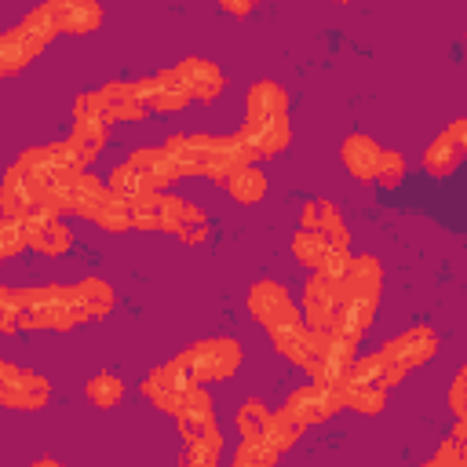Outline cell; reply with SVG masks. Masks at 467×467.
Here are the masks:
<instances>
[{"mask_svg": "<svg viewBox=\"0 0 467 467\" xmlns=\"http://www.w3.org/2000/svg\"><path fill=\"white\" fill-rule=\"evenodd\" d=\"M80 317L73 285H44V288H26L22 292V328H51V332H69Z\"/></svg>", "mask_w": 467, "mask_h": 467, "instance_id": "obj_1", "label": "cell"}, {"mask_svg": "<svg viewBox=\"0 0 467 467\" xmlns=\"http://www.w3.org/2000/svg\"><path fill=\"white\" fill-rule=\"evenodd\" d=\"M438 350V336L431 325H412L409 332L387 339L379 347V358H383V372H387V387H398L412 368H420L423 361H431Z\"/></svg>", "mask_w": 467, "mask_h": 467, "instance_id": "obj_2", "label": "cell"}, {"mask_svg": "<svg viewBox=\"0 0 467 467\" xmlns=\"http://www.w3.org/2000/svg\"><path fill=\"white\" fill-rule=\"evenodd\" d=\"M354 350H358V343L343 339L339 332H310V354H306L303 368L314 376V383L343 390V383H347V376L358 361Z\"/></svg>", "mask_w": 467, "mask_h": 467, "instance_id": "obj_3", "label": "cell"}, {"mask_svg": "<svg viewBox=\"0 0 467 467\" xmlns=\"http://www.w3.org/2000/svg\"><path fill=\"white\" fill-rule=\"evenodd\" d=\"M175 423H179V434H182L186 449H197V452H208V456L219 460V452H223V431H219V423H215L212 394H208L204 387H197V390L186 398V405L179 409Z\"/></svg>", "mask_w": 467, "mask_h": 467, "instance_id": "obj_4", "label": "cell"}, {"mask_svg": "<svg viewBox=\"0 0 467 467\" xmlns=\"http://www.w3.org/2000/svg\"><path fill=\"white\" fill-rule=\"evenodd\" d=\"M197 387H201V383L193 379V372H190V365L182 361V354L171 358V361H161V365L150 368L146 379H142V394H146L161 412H171V416H179V409L186 405V398H190Z\"/></svg>", "mask_w": 467, "mask_h": 467, "instance_id": "obj_5", "label": "cell"}, {"mask_svg": "<svg viewBox=\"0 0 467 467\" xmlns=\"http://www.w3.org/2000/svg\"><path fill=\"white\" fill-rule=\"evenodd\" d=\"M190 142H193V157H197L201 175H208L215 182H226L234 171L252 164L241 135H201V131H193Z\"/></svg>", "mask_w": 467, "mask_h": 467, "instance_id": "obj_6", "label": "cell"}, {"mask_svg": "<svg viewBox=\"0 0 467 467\" xmlns=\"http://www.w3.org/2000/svg\"><path fill=\"white\" fill-rule=\"evenodd\" d=\"M241 343L234 336H208L197 339L182 350V361L190 365L197 383H212V379H226L230 372L241 368Z\"/></svg>", "mask_w": 467, "mask_h": 467, "instance_id": "obj_7", "label": "cell"}, {"mask_svg": "<svg viewBox=\"0 0 467 467\" xmlns=\"http://www.w3.org/2000/svg\"><path fill=\"white\" fill-rule=\"evenodd\" d=\"M248 314L274 336V332H281V328H292V325H303V310L292 303V296H288V288L281 285V281H270V277H263V281H255L252 288H248Z\"/></svg>", "mask_w": 467, "mask_h": 467, "instance_id": "obj_8", "label": "cell"}, {"mask_svg": "<svg viewBox=\"0 0 467 467\" xmlns=\"http://www.w3.org/2000/svg\"><path fill=\"white\" fill-rule=\"evenodd\" d=\"M51 398V387L40 372L18 368L15 361H0V401L18 412H36Z\"/></svg>", "mask_w": 467, "mask_h": 467, "instance_id": "obj_9", "label": "cell"}, {"mask_svg": "<svg viewBox=\"0 0 467 467\" xmlns=\"http://www.w3.org/2000/svg\"><path fill=\"white\" fill-rule=\"evenodd\" d=\"M343 409V390L339 387H325V383H306V387H296L288 398H285V409L296 423L310 427V423H325L328 416H336Z\"/></svg>", "mask_w": 467, "mask_h": 467, "instance_id": "obj_10", "label": "cell"}, {"mask_svg": "<svg viewBox=\"0 0 467 467\" xmlns=\"http://www.w3.org/2000/svg\"><path fill=\"white\" fill-rule=\"evenodd\" d=\"M339 281H328L321 274H314L306 285H303V321L310 332H332L336 325V314H339Z\"/></svg>", "mask_w": 467, "mask_h": 467, "instance_id": "obj_11", "label": "cell"}, {"mask_svg": "<svg viewBox=\"0 0 467 467\" xmlns=\"http://www.w3.org/2000/svg\"><path fill=\"white\" fill-rule=\"evenodd\" d=\"M237 135H241V142H244V150L255 164L263 157H277L288 146L292 128H288V120H244Z\"/></svg>", "mask_w": 467, "mask_h": 467, "instance_id": "obj_12", "label": "cell"}, {"mask_svg": "<svg viewBox=\"0 0 467 467\" xmlns=\"http://www.w3.org/2000/svg\"><path fill=\"white\" fill-rule=\"evenodd\" d=\"M383 292V266L372 255H350V270L339 281L343 299H361V303H379Z\"/></svg>", "mask_w": 467, "mask_h": 467, "instance_id": "obj_13", "label": "cell"}, {"mask_svg": "<svg viewBox=\"0 0 467 467\" xmlns=\"http://www.w3.org/2000/svg\"><path fill=\"white\" fill-rule=\"evenodd\" d=\"M0 208H4V219H29L36 208H40V186L29 182L18 164H11L4 171V186H0Z\"/></svg>", "mask_w": 467, "mask_h": 467, "instance_id": "obj_14", "label": "cell"}, {"mask_svg": "<svg viewBox=\"0 0 467 467\" xmlns=\"http://www.w3.org/2000/svg\"><path fill=\"white\" fill-rule=\"evenodd\" d=\"M379 157H383L379 142H376L372 135H365V131H350V135L343 139V146H339L343 168H347L354 179H361V182H376Z\"/></svg>", "mask_w": 467, "mask_h": 467, "instance_id": "obj_15", "label": "cell"}, {"mask_svg": "<svg viewBox=\"0 0 467 467\" xmlns=\"http://www.w3.org/2000/svg\"><path fill=\"white\" fill-rule=\"evenodd\" d=\"M244 120H288V95L274 80H255L244 95Z\"/></svg>", "mask_w": 467, "mask_h": 467, "instance_id": "obj_16", "label": "cell"}, {"mask_svg": "<svg viewBox=\"0 0 467 467\" xmlns=\"http://www.w3.org/2000/svg\"><path fill=\"white\" fill-rule=\"evenodd\" d=\"M128 164L139 171V179H142V186L150 193H168V186L179 179V171H175V164H171V157L164 150H150V146L135 150L128 157Z\"/></svg>", "mask_w": 467, "mask_h": 467, "instance_id": "obj_17", "label": "cell"}, {"mask_svg": "<svg viewBox=\"0 0 467 467\" xmlns=\"http://www.w3.org/2000/svg\"><path fill=\"white\" fill-rule=\"evenodd\" d=\"M193 102L179 66H168V69H157L153 73V95H150V109L157 113H182L186 106Z\"/></svg>", "mask_w": 467, "mask_h": 467, "instance_id": "obj_18", "label": "cell"}, {"mask_svg": "<svg viewBox=\"0 0 467 467\" xmlns=\"http://www.w3.org/2000/svg\"><path fill=\"white\" fill-rule=\"evenodd\" d=\"M26 226H29V248H36L44 255H66L73 248V230L62 219H47V215L33 212L26 219Z\"/></svg>", "mask_w": 467, "mask_h": 467, "instance_id": "obj_19", "label": "cell"}, {"mask_svg": "<svg viewBox=\"0 0 467 467\" xmlns=\"http://www.w3.org/2000/svg\"><path fill=\"white\" fill-rule=\"evenodd\" d=\"M44 47H47V44L36 40V36H29L22 26L7 29V33L0 36V73H4V77H15V73H18L22 66H29Z\"/></svg>", "mask_w": 467, "mask_h": 467, "instance_id": "obj_20", "label": "cell"}, {"mask_svg": "<svg viewBox=\"0 0 467 467\" xmlns=\"http://www.w3.org/2000/svg\"><path fill=\"white\" fill-rule=\"evenodd\" d=\"M58 33H95L102 26V7L95 0H51Z\"/></svg>", "mask_w": 467, "mask_h": 467, "instance_id": "obj_21", "label": "cell"}, {"mask_svg": "<svg viewBox=\"0 0 467 467\" xmlns=\"http://www.w3.org/2000/svg\"><path fill=\"white\" fill-rule=\"evenodd\" d=\"M179 73H182V80H186V88H190V95H193L197 102H212V99L223 91V69H219L212 58L190 55V58L179 62Z\"/></svg>", "mask_w": 467, "mask_h": 467, "instance_id": "obj_22", "label": "cell"}, {"mask_svg": "<svg viewBox=\"0 0 467 467\" xmlns=\"http://www.w3.org/2000/svg\"><path fill=\"white\" fill-rule=\"evenodd\" d=\"M99 99L106 106V120H142L146 117V102L135 95V84L109 80L99 88Z\"/></svg>", "mask_w": 467, "mask_h": 467, "instance_id": "obj_23", "label": "cell"}, {"mask_svg": "<svg viewBox=\"0 0 467 467\" xmlns=\"http://www.w3.org/2000/svg\"><path fill=\"white\" fill-rule=\"evenodd\" d=\"M463 157H467V153H463V146H460V135H456V128L449 124V128H445L438 139H431V146L423 150V168H427V175L441 179V175H449Z\"/></svg>", "mask_w": 467, "mask_h": 467, "instance_id": "obj_24", "label": "cell"}, {"mask_svg": "<svg viewBox=\"0 0 467 467\" xmlns=\"http://www.w3.org/2000/svg\"><path fill=\"white\" fill-rule=\"evenodd\" d=\"M73 296H77V306H80V317H106L113 310V285L106 277H84L73 285Z\"/></svg>", "mask_w": 467, "mask_h": 467, "instance_id": "obj_25", "label": "cell"}, {"mask_svg": "<svg viewBox=\"0 0 467 467\" xmlns=\"http://www.w3.org/2000/svg\"><path fill=\"white\" fill-rule=\"evenodd\" d=\"M336 248H347V241H336V237H328V234H321V230H306V226H299V234L292 237V255L303 263V266H321L325 263V255L328 252H336Z\"/></svg>", "mask_w": 467, "mask_h": 467, "instance_id": "obj_26", "label": "cell"}, {"mask_svg": "<svg viewBox=\"0 0 467 467\" xmlns=\"http://www.w3.org/2000/svg\"><path fill=\"white\" fill-rule=\"evenodd\" d=\"M299 226H306V230H321V234H328V237H336V241H347L343 215H339V212H336V204H332V201H325V197H314V201H306V204H303Z\"/></svg>", "mask_w": 467, "mask_h": 467, "instance_id": "obj_27", "label": "cell"}, {"mask_svg": "<svg viewBox=\"0 0 467 467\" xmlns=\"http://www.w3.org/2000/svg\"><path fill=\"white\" fill-rule=\"evenodd\" d=\"M106 197H109V186H106L99 175L80 171V179H77V193H73V212H77L80 219H91V223H95V215H99V208H102Z\"/></svg>", "mask_w": 467, "mask_h": 467, "instance_id": "obj_28", "label": "cell"}, {"mask_svg": "<svg viewBox=\"0 0 467 467\" xmlns=\"http://www.w3.org/2000/svg\"><path fill=\"white\" fill-rule=\"evenodd\" d=\"M226 193L237 201V204H255V201H263V193H266V175L255 168V164H248V168H241V171H234L226 182Z\"/></svg>", "mask_w": 467, "mask_h": 467, "instance_id": "obj_29", "label": "cell"}, {"mask_svg": "<svg viewBox=\"0 0 467 467\" xmlns=\"http://www.w3.org/2000/svg\"><path fill=\"white\" fill-rule=\"evenodd\" d=\"M343 405L354 409V412L376 416L387 405V387H379V383H343Z\"/></svg>", "mask_w": 467, "mask_h": 467, "instance_id": "obj_30", "label": "cell"}, {"mask_svg": "<svg viewBox=\"0 0 467 467\" xmlns=\"http://www.w3.org/2000/svg\"><path fill=\"white\" fill-rule=\"evenodd\" d=\"M69 142H73V150L80 153V161L91 164V161L102 153V146H106V124H99V120H73Z\"/></svg>", "mask_w": 467, "mask_h": 467, "instance_id": "obj_31", "label": "cell"}, {"mask_svg": "<svg viewBox=\"0 0 467 467\" xmlns=\"http://www.w3.org/2000/svg\"><path fill=\"white\" fill-rule=\"evenodd\" d=\"M270 339H274V347H277L281 358H288L296 365H306V354H310V328H306V321L303 325H292V328H281Z\"/></svg>", "mask_w": 467, "mask_h": 467, "instance_id": "obj_32", "label": "cell"}, {"mask_svg": "<svg viewBox=\"0 0 467 467\" xmlns=\"http://www.w3.org/2000/svg\"><path fill=\"white\" fill-rule=\"evenodd\" d=\"M270 423H274V412L259 401V398H248L241 409H237V431H241V438H266V431H270Z\"/></svg>", "mask_w": 467, "mask_h": 467, "instance_id": "obj_33", "label": "cell"}, {"mask_svg": "<svg viewBox=\"0 0 467 467\" xmlns=\"http://www.w3.org/2000/svg\"><path fill=\"white\" fill-rule=\"evenodd\" d=\"M131 226L142 230V234L164 230V193H142L131 204Z\"/></svg>", "mask_w": 467, "mask_h": 467, "instance_id": "obj_34", "label": "cell"}, {"mask_svg": "<svg viewBox=\"0 0 467 467\" xmlns=\"http://www.w3.org/2000/svg\"><path fill=\"white\" fill-rule=\"evenodd\" d=\"M106 186H109V193L113 197H120V201H128V204H135L142 193H150L146 186H142V179H139V171L128 164V161H120V164H113V171H109V179H106Z\"/></svg>", "mask_w": 467, "mask_h": 467, "instance_id": "obj_35", "label": "cell"}, {"mask_svg": "<svg viewBox=\"0 0 467 467\" xmlns=\"http://www.w3.org/2000/svg\"><path fill=\"white\" fill-rule=\"evenodd\" d=\"M95 223H99L102 230H109V234L135 230V226H131V204H128V201H120V197H113V193L102 201V208H99Z\"/></svg>", "mask_w": 467, "mask_h": 467, "instance_id": "obj_36", "label": "cell"}, {"mask_svg": "<svg viewBox=\"0 0 467 467\" xmlns=\"http://www.w3.org/2000/svg\"><path fill=\"white\" fill-rule=\"evenodd\" d=\"M161 150L171 157V164H175L179 179H182V175H201L197 157H193V142H190V135H168Z\"/></svg>", "mask_w": 467, "mask_h": 467, "instance_id": "obj_37", "label": "cell"}, {"mask_svg": "<svg viewBox=\"0 0 467 467\" xmlns=\"http://www.w3.org/2000/svg\"><path fill=\"white\" fill-rule=\"evenodd\" d=\"M299 434H303V423H296L288 412H274V423H270V431H266V445L274 449V452H285V449H292L296 441H299Z\"/></svg>", "mask_w": 467, "mask_h": 467, "instance_id": "obj_38", "label": "cell"}, {"mask_svg": "<svg viewBox=\"0 0 467 467\" xmlns=\"http://www.w3.org/2000/svg\"><path fill=\"white\" fill-rule=\"evenodd\" d=\"M277 456H281V452H274L266 441H259V438H241V445H237V452H234V467H274Z\"/></svg>", "mask_w": 467, "mask_h": 467, "instance_id": "obj_39", "label": "cell"}, {"mask_svg": "<svg viewBox=\"0 0 467 467\" xmlns=\"http://www.w3.org/2000/svg\"><path fill=\"white\" fill-rule=\"evenodd\" d=\"M22 248H29V226H26V219H0V259L18 255Z\"/></svg>", "mask_w": 467, "mask_h": 467, "instance_id": "obj_40", "label": "cell"}, {"mask_svg": "<svg viewBox=\"0 0 467 467\" xmlns=\"http://www.w3.org/2000/svg\"><path fill=\"white\" fill-rule=\"evenodd\" d=\"M120 394H124V383H120L113 372H99V376H91V379H88V398H91L99 409L117 405V401H120Z\"/></svg>", "mask_w": 467, "mask_h": 467, "instance_id": "obj_41", "label": "cell"}, {"mask_svg": "<svg viewBox=\"0 0 467 467\" xmlns=\"http://www.w3.org/2000/svg\"><path fill=\"white\" fill-rule=\"evenodd\" d=\"M401 179H405V157H401L398 150H383L379 168H376V182L387 186V190H394Z\"/></svg>", "mask_w": 467, "mask_h": 467, "instance_id": "obj_42", "label": "cell"}, {"mask_svg": "<svg viewBox=\"0 0 467 467\" xmlns=\"http://www.w3.org/2000/svg\"><path fill=\"white\" fill-rule=\"evenodd\" d=\"M175 237H179L182 244H201V241L208 237V219H204V212L190 204V212H186V219L179 223V230H175Z\"/></svg>", "mask_w": 467, "mask_h": 467, "instance_id": "obj_43", "label": "cell"}, {"mask_svg": "<svg viewBox=\"0 0 467 467\" xmlns=\"http://www.w3.org/2000/svg\"><path fill=\"white\" fill-rule=\"evenodd\" d=\"M73 120H99V124H109L99 91H80V95L73 99Z\"/></svg>", "mask_w": 467, "mask_h": 467, "instance_id": "obj_44", "label": "cell"}, {"mask_svg": "<svg viewBox=\"0 0 467 467\" xmlns=\"http://www.w3.org/2000/svg\"><path fill=\"white\" fill-rule=\"evenodd\" d=\"M449 409L456 420H467V365H460L449 383Z\"/></svg>", "mask_w": 467, "mask_h": 467, "instance_id": "obj_45", "label": "cell"}, {"mask_svg": "<svg viewBox=\"0 0 467 467\" xmlns=\"http://www.w3.org/2000/svg\"><path fill=\"white\" fill-rule=\"evenodd\" d=\"M179 467H219V460L208 456V452H197V449H182Z\"/></svg>", "mask_w": 467, "mask_h": 467, "instance_id": "obj_46", "label": "cell"}, {"mask_svg": "<svg viewBox=\"0 0 467 467\" xmlns=\"http://www.w3.org/2000/svg\"><path fill=\"white\" fill-rule=\"evenodd\" d=\"M223 11H226V15H248V11H252V4H234V0H223Z\"/></svg>", "mask_w": 467, "mask_h": 467, "instance_id": "obj_47", "label": "cell"}, {"mask_svg": "<svg viewBox=\"0 0 467 467\" xmlns=\"http://www.w3.org/2000/svg\"><path fill=\"white\" fill-rule=\"evenodd\" d=\"M452 128H456V135H460V146H463V153H467V117L452 120Z\"/></svg>", "mask_w": 467, "mask_h": 467, "instance_id": "obj_48", "label": "cell"}, {"mask_svg": "<svg viewBox=\"0 0 467 467\" xmlns=\"http://www.w3.org/2000/svg\"><path fill=\"white\" fill-rule=\"evenodd\" d=\"M29 467H62L58 460H36V463H29Z\"/></svg>", "mask_w": 467, "mask_h": 467, "instance_id": "obj_49", "label": "cell"}]
</instances>
